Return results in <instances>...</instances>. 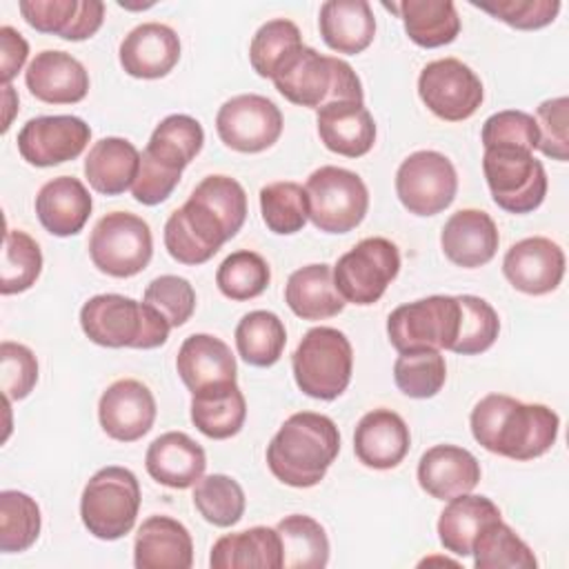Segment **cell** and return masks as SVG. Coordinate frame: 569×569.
Here are the masks:
<instances>
[{"instance_id":"obj_21","label":"cell","mask_w":569,"mask_h":569,"mask_svg":"<svg viewBox=\"0 0 569 569\" xmlns=\"http://www.w3.org/2000/svg\"><path fill=\"white\" fill-rule=\"evenodd\" d=\"M411 447V433L400 413L373 409L365 413L353 431V453L369 469L398 467Z\"/></svg>"},{"instance_id":"obj_20","label":"cell","mask_w":569,"mask_h":569,"mask_svg":"<svg viewBox=\"0 0 569 569\" xmlns=\"http://www.w3.org/2000/svg\"><path fill=\"white\" fill-rule=\"evenodd\" d=\"M31 96L49 104H76L89 91V73L84 64L67 51L44 49L36 53L24 71Z\"/></svg>"},{"instance_id":"obj_47","label":"cell","mask_w":569,"mask_h":569,"mask_svg":"<svg viewBox=\"0 0 569 569\" xmlns=\"http://www.w3.org/2000/svg\"><path fill=\"white\" fill-rule=\"evenodd\" d=\"M456 298L460 302V325L456 342L449 351L460 356H476L487 351L500 333V318L496 309L485 298L471 293Z\"/></svg>"},{"instance_id":"obj_12","label":"cell","mask_w":569,"mask_h":569,"mask_svg":"<svg viewBox=\"0 0 569 569\" xmlns=\"http://www.w3.org/2000/svg\"><path fill=\"white\" fill-rule=\"evenodd\" d=\"M458 191L453 162L431 149L409 153L396 171V193L413 216H436L445 211Z\"/></svg>"},{"instance_id":"obj_36","label":"cell","mask_w":569,"mask_h":569,"mask_svg":"<svg viewBox=\"0 0 569 569\" xmlns=\"http://www.w3.org/2000/svg\"><path fill=\"white\" fill-rule=\"evenodd\" d=\"M396 7L409 40L418 47H445L460 33V16L451 0H405Z\"/></svg>"},{"instance_id":"obj_17","label":"cell","mask_w":569,"mask_h":569,"mask_svg":"<svg viewBox=\"0 0 569 569\" xmlns=\"http://www.w3.org/2000/svg\"><path fill=\"white\" fill-rule=\"evenodd\" d=\"M98 418L109 438L136 442L153 427L156 398L151 389L136 378L116 380L100 396Z\"/></svg>"},{"instance_id":"obj_24","label":"cell","mask_w":569,"mask_h":569,"mask_svg":"<svg viewBox=\"0 0 569 569\" xmlns=\"http://www.w3.org/2000/svg\"><path fill=\"white\" fill-rule=\"evenodd\" d=\"M18 9L36 31L73 42L91 38L104 20V4L98 0H22Z\"/></svg>"},{"instance_id":"obj_41","label":"cell","mask_w":569,"mask_h":569,"mask_svg":"<svg viewBox=\"0 0 569 569\" xmlns=\"http://www.w3.org/2000/svg\"><path fill=\"white\" fill-rule=\"evenodd\" d=\"M42 516L38 502L16 489L0 493V551L20 553L27 551L40 536Z\"/></svg>"},{"instance_id":"obj_16","label":"cell","mask_w":569,"mask_h":569,"mask_svg":"<svg viewBox=\"0 0 569 569\" xmlns=\"http://www.w3.org/2000/svg\"><path fill=\"white\" fill-rule=\"evenodd\" d=\"M91 140V127L78 116H38L18 131V151L33 167H53L78 158Z\"/></svg>"},{"instance_id":"obj_37","label":"cell","mask_w":569,"mask_h":569,"mask_svg":"<svg viewBox=\"0 0 569 569\" xmlns=\"http://www.w3.org/2000/svg\"><path fill=\"white\" fill-rule=\"evenodd\" d=\"M202 144V124L187 113H171L160 120V124H156L142 153L162 167L182 173V169L200 153Z\"/></svg>"},{"instance_id":"obj_32","label":"cell","mask_w":569,"mask_h":569,"mask_svg":"<svg viewBox=\"0 0 569 569\" xmlns=\"http://www.w3.org/2000/svg\"><path fill=\"white\" fill-rule=\"evenodd\" d=\"M502 518L496 502L487 496L460 493L447 500L438 518V540L453 556H469L476 536L493 520Z\"/></svg>"},{"instance_id":"obj_55","label":"cell","mask_w":569,"mask_h":569,"mask_svg":"<svg viewBox=\"0 0 569 569\" xmlns=\"http://www.w3.org/2000/svg\"><path fill=\"white\" fill-rule=\"evenodd\" d=\"M180 171L167 169L160 162L151 160L147 153H140V169L131 184V196L147 207L160 204L173 193V189L180 182Z\"/></svg>"},{"instance_id":"obj_15","label":"cell","mask_w":569,"mask_h":569,"mask_svg":"<svg viewBox=\"0 0 569 569\" xmlns=\"http://www.w3.org/2000/svg\"><path fill=\"white\" fill-rule=\"evenodd\" d=\"M231 240L222 220L193 196L164 222V247L180 264H202Z\"/></svg>"},{"instance_id":"obj_19","label":"cell","mask_w":569,"mask_h":569,"mask_svg":"<svg viewBox=\"0 0 569 569\" xmlns=\"http://www.w3.org/2000/svg\"><path fill=\"white\" fill-rule=\"evenodd\" d=\"M120 64L131 78H164L180 60V38L162 22H142L120 42Z\"/></svg>"},{"instance_id":"obj_54","label":"cell","mask_w":569,"mask_h":569,"mask_svg":"<svg viewBox=\"0 0 569 569\" xmlns=\"http://www.w3.org/2000/svg\"><path fill=\"white\" fill-rule=\"evenodd\" d=\"M536 127H538V149L551 158L567 162L569 160V100L565 96L540 102L536 109Z\"/></svg>"},{"instance_id":"obj_57","label":"cell","mask_w":569,"mask_h":569,"mask_svg":"<svg viewBox=\"0 0 569 569\" xmlns=\"http://www.w3.org/2000/svg\"><path fill=\"white\" fill-rule=\"evenodd\" d=\"M2 102L7 107V113H4V122H2V133H7L9 124H11V118H13V111L18 107V96L13 91L11 84H2Z\"/></svg>"},{"instance_id":"obj_33","label":"cell","mask_w":569,"mask_h":569,"mask_svg":"<svg viewBox=\"0 0 569 569\" xmlns=\"http://www.w3.org/2000/svg\"><path fill=\"white\" fill-rule=\"evenodd\" d=\"M213 569H280L282 567V540L278 529L251 527L244 531L220 536L209 556Z\"/></svg>"},{"instance_id":"obj_4","label":"cell","mask_w":569,"mask_h":569,"mask_svg":"<svg viewBox=\"0 0 569 569\" xmlns=\"http://www.w3.org/2000/svg\"><path fill=\"white\" fill-rule=\"evenodd\" d=\"M84 336L109 349H156L169 338L171 325L147 302L120 293H98L80 309Z\"/></svg>"},{"instance_id":"obj_38","label":"cell","mask_w":569,"mask_h":569,"mask_svg":"<svg viewBox=\"0 0 569 569\" xmlns=\"http://www.w3.org/2000/svg\"><path fill=\"white\" fill-rule=\"evenodd\" d=\"M282 540L284 569H322L329 562V538L325 527L305 513L284 516L276 525Z\"/></svg>"},{"instance_id":"obj_5","label":"cell","mask_w":569,"mask_h":569,"mask_svg":"<svg viewBox=\"0 0 569 569\" xmlns=\"http://www.w3.org/2000/svg\"><path fill=\"white\" fill-rule=\"evenodd\" d=\"M298 389L316 400H336L351 382L353 349L349 338L333 327H313L291 356Z\"/></svg>"},{"instance_id":"obj_1","label":"cell","mask_w":569,"mask_h":569,"mask_svg":"<svg viewBox=\"0 0 569 569\" xmlns=\"http://www.w3.org/2000/svg\"><path fill=\"white\" fill-rule=\"evenodd\" d=\"M469 425L480 447L522 462L540 458L553 447L560 418L547 405H529L507 393H489L471 409Z\"/></svg>"},{"instance_id":"obj_46","label":"cell","mask_w":569,"mask_h":569,"mask_svg":"<svg viewBox=\"0 0 569 569\" xmlns=\"http://www.w3.org/2000/svg\"><path fill=\"white\" fill-rule=\"evenodd\" d=\"M269 280L271 271L267 260L249 249L229 253L216 271V284L220 293L236 302L258 298L269 287Z\"/></svg>"},{"instance_id":"obj_3","label":"cell","mask_w":569,"mask_h":569,"mask_svg":"<svg viewBox=\"0 0 569 569\" xmlns=\"http://www.w3.org/2000/svg\"><path fill=\"white\" fill-rule=\"evenodd\" d=\"M276 89L293 104L320 109L329 102H362L360 78L349 62L322 56L313 47H298L271 76Z\"/></svg>"},{"instance_id":"obj_50","label":"cell","mask_w":569,"mask_h":569,"mask_svg":"<svg viewBox=\"0 0 569 569\" xmlns=\"http://www.w3.org/2000/svg\"><path fill=\"white\" fill-rule=\"evenodd\" d=\"M142 302L153 307L167 322L173 327H182L196 311V291L187 278L180 276H158L153 278L142 296Z\"/></svg>"},{"instance_id":"obj_39","label":"cell","mask_w":569,"mask_h":569,"mask_svg":"<svg viewBox=\"0 0 569 569\" xmlns=\"http://www.w3.org/2000/svg\"><path fill=\"white\" fill-rule=\"evenodd\" d=\"M287 345L282 320L273 311L256 309L242 316L236 327L238 356L253 367H271L280 360Z\"/></svg>"},{"instance_id":"obj_7","label":"cell","mask_w":569,"mask_h":569,"mask_svg":"<svg viewBox=\"0 0 569 569\" xmlns=\"http://www.w3.org/2000/svg\"><path fill=\"white\" fill-rule=\"evenodd\" d=\"M305 191L309 220L325 233H347L367 216L369 191L356 171L325 164L307 178Z\"/></svg>"},{"instance_id":"obj_51","label":"cell","mask_w":569,"mask_h":569,"mask_svg":"<svg viewBox=\"0 0 569 569\" xmlns=\"http://www.w3.org/2000/svg\"><path fill=\"white\" fill-rule=\"evenodd\" d=\"M480 140L487 147H518L533 153L538 149L536 118L527 111L505 109L489 116L482 124Z\"/></svg>"},{"instance_id":"obj_8","label":"cell","mask_w":569,"mask_h":569,"mask_svg":"<svg viewBox=\"0 0 569 569\" xmlns=\"http://www.w3.org/2000/svg\"><path fill=\"white\" fill-rule=\"evenodd\" d=\"M482 171L493 202L509 213H531L547 196V173L531 151L487 147Z\"/></svg>"},{"instance_id":"obj_44","label":"cell","mask_w":569,"mask_h":569,"mask_svg":"<svg viewBox=\"0 0 569 569\" xmlns=\"http://www.w3.org/2000/svg\"><path fill=\"white\" fill-rule=\"evenodd\" d=\"M393 380L409 398H433L447 380L445 356L438 349L400 351L393 362Z\"/></svg>"},{"instance_id":"obj_9","label":"cell","mask_w":569,"mask_h":569,"mask_svg":"<svg viewBox=\"0 0 569 569\" xmlns=\"http://www.w3.org/2000/svg\"><path fill=\"white\" fill-rule=\"evenodd\" d=\"M89 256L98 271L113 278L140 273L153 256V236L136 213L111 211L102 216L89 236Z\"/></svg>"},{"instance_id":"obj_42","label":"cell","mask_w":569,"mask_h":569,"mask_svg":"<svg viewBox=\"0 0 569 569\" xmlns=\"http://www.w3.org/2000/svg\"><path fill=\"white\" fill-rule=\"evenodd\" d=\"M260 213L269 231L278 236L298 233L309 220L305 187L291 180L264 184L260 189Z\"/></svg>"},{"instance_id":"obj_22","label":"cell","mask_w":569,"mask_h":569,"mask_svg":"<svg viewBox=\"0 0 569 569\" xmlns=\"http://www.w3.org/2000/svg\"><path fill=\"white\" fill-rule=\"evenodd\" d=\"M498 244V227L482 209H460L451 213L440 233L445 256L462 269L487 264L496 256Z\"/></svg>"},{"instance_id":"obj_29","label":"cell","mask_w":569,"mask_h":569,"mask_svg":"<svg viewBox=\"0 0 569 569\" xmlns=\"http://www.w3.org/2000/svg\"><path fill=\"white\" fill-rule=\"evenodd\" d=\"M176 369L184 387L196 393L207 387L236 382V356L211 333H191L178 349Z\"/></svg>"},{"instance_id":"obj_48","label":"cell","mask_w":569,"mask_h":569,"mask_svg":"<svg viewBox=\"0 0 569 569\" xmlns=\"http://www.w3.org/2000/svg\"><path fill=\"white\" fill-rule=\"evenodd\" d=\"M302 47L300 29L287 18H273L264 22L251 38L249 60L260 78H271L289 53Z\"/></svg>"},{"instance_id":"obj_30","label":"cell","mask_w":569,"mask_h":569,"mask_svg":"<svg viewBox=\"0 0 569 569\" xmlns=\"http://www.w3.org/2000/svg\"><path fill=\"white\" fill-rule=\"evenodd\" d=\"M318 27L325 44L347 56L362 53L376 36V18L367 0H327Z\"/></svg>"},{"instance_id":"obj_6","label":"cell","mask_w":569,"mask_h":569,"mask_svg":"<svg viewBox=\"0 0 569 569\" xmlns=\"http://www.w3.org/2000/svg\"><path fill=\"white\" fill-rule=\"evenodd\" d=\"M140 511V485L131 469L109 465L98 469L82 489L80 518L100 540L127 536Z\"/></svg>"},{"instance_id":"obj_31","label":"cell","mask_w":569,"mask_h":569,"mask_svg":"<svg viewBox=\"0 0 569 569\" xmlns=\"http://www.w3.org/2000/svg\"><path fill=\"white\" fill-rule=\"evenodd\" d=\"M140 169V151L127 138L109 136L93 142L84 158V176L93 191L118 196L131 189Z\"/></svg>"},{"instance_id":"obj_49","label":"cell","mask_w":569,"mask_h":569,"mask_svg":"<svg viewBox=\"0 0 569 569\" xmlns=\"http://www.w3.org/2000/svg\"><path fill=\"white\" fill-rule=\"evenodd\" d=\"M196 200L207 204L227 227L229 236L233 238L247 218V193L242 184L231 176H207L202 178L196 189L191 191Z\"/></svg>"},{"instance_id":"obj_35","label":"cell","mask_w":569,"mask_h":569,"mask_svg":"<svg viewBox=\"0 0 569 569\" xmlns=\"http://www.w3.org/2000/svg\"><path fill=\"white\" fill-rule=\"evenodd\" d=\"M247 418V400L236 382L200 389L191 393V422L211 440L236 436Z\"/></svg>"},{"instance_id":"obj_53","label":"cell","mask_w":569,"mask_h":569,"mask_svg":"<svg viewBox=\"0 0 569 569\" xmlns=\"http://www.w3.org/2000/svg\"><path fill=\"white\" fill-rule=\"evenodd\" d=\"M38 382V360L33 351L20 342L4 340L0 345V387L4 398L22 400Z\"/></svg>"},{"instance_id":"obj_28","label":"cell","mask_w":569,"mask_h":569,"mask_svg":"<svg viewBox=\"0 0 569 569\" xmlns=\"http://www.w3.org/2000/svg\"><path fill=\"white\" fill-rule=\"evenodd\" d=\"M144 467L156 482L171 489H187L204 476L207 456L184 431H167L149 445Z\"/></svg>"},{"instance_id":"obj_45","label":"cell","mask_w":569,"mask_h":569,"mask_svg":"<svg viewBox=\"0 0 569 569\" xmlns=\"http://www.w3.org/2000/svg\"><path fill=\"white\" fill-rule=\"evenodd\" d=\"M42 271V251L40 244L20 229L4 231L2 244V276H0V293H22L31 289Z\"/></svg>"},{"instance_id":"obj_56","label":"cell","mask_w":569,"mask_h":569,"mask_svg":"<svg viewBox=\"0 0 569 569\" xmlns=\"http://www.w3.org/2000/svg\"><path fill=\"white\" fill-rule=\"evenodd\" d=\"M29 44L22 38L20 31L4 24L0 27V71H2V84H9L22 64L27 62Z\"/></svg>"},{"instance_id":"obj_27","label":"cell","mask_w":569,"mask_h":569,"mask_svg":"<svg viewBox=\"0 0 569 569\" xmlns=\"http://www.w3.org/2000/svg\"><path fill=\"white\" fill-rule=\"evenodd\" d=\"M93 209L89 189L73 176H58L44 182L36 196L40 224L58 238L76 236L87 224Z\"/></svg>"},{"instance_id":"obj_11","label":"cell","mask_w":569,"mask_h":569,"mask_svg":"<svg viewBox=\"0 0 569 569\" xmlns=\"http://www.w3.org/2000/svg\"><path fill=\"white\" fill-rule=\"evenodd\" d=\"M400 271L398 247L380 236L360 240L333 267V284L345 302L367 307L382 298Z\"/></svg>"},{"instance_id":"obj_43","label":"cell","mask_w":569,"mask_h":569,"mask_svg":"<svg viewBox=\"0 0 569 569\" xmlns=\"http://www.w3.org/2000/svg\"><path fill=\"white\" fill-rule=\"evenodd\" d=\"M193 507L213 527H233L244 513V491L238 480L224 473L202 476L193 485Z\"/></svg>"},{"instance_id":"obj_26","label":"cell","mask_w":569,"mask_h":569,"mask_svg":"<svg viewBox=\"0 0 569 569\" xmlns=\"http://www.w3.org/2000/svg\"><path fill=\"white\" fill-rule=\"evenodd\" d=\"M320 142L345 158H360L376 142V122L365 102H329L316 113Z\"/></svg>"},{"instance_id":"obj_14","label":"cell","mask_w":569,"mask_h":569,"mask_svg":"<svg viewBox=\"0 0 569 569\" xmlns=\"http://www.w3.org/2000/svg\"><path fill=\"white\" fill-rule=\"evenodd\" d=\"M216 131L229 149L260 153L278 142L282 113L276 102L260 93H240L218 109Z\"/></svg>"},{"instance_id":"obj_23","label":"cell","mask_w":569,"mask_h":569,"mask_svg":"<svg viewBox=\"0 0 569 569\" xmlns=\"http://www.w3.org/2000/svg\"><path fill=\"white\" fill-rule=\"evenodd\" d=\"M480 473L478 458L458 445H436L418 462V485L436 500H451L473 491Z\"/></svg>"},{"instance_id":"obj_13","label":"cell","mask_w":569,"mask_h":569,"mask_svg":"<svg viewBox=\"0 0 569 569\" xmlns=\"http://www.w3.org/2000/svg\"><path fill=\"white\" fill-rule=\"evenodd\" d=\"M418 96L440 120L460 122L478 111L485 89L469 64L458 58H440L422 67L418 76Z\"/></svg>"},{"instance_id":"obj_34","label":"cell","mask_w":569,"mask_h":569,"mask_svg":"<svg viewBox=\"0 0 569 569\" xmlns=\"http://www.w3.org/2000/svg\"><path fill=\"white\" fill-rule=\"evenodd\" d=\"M284 302L302 320H325L345 309L333 284V269L325 262L296 269L284 284Z\"/></svg>"},{"instance_id":"obj_40","label":"cell","mask_w":569,"mask_h":569,"mask_svg":"<svg viewBox=\"0 0 569 569\" xmlns=\"http://www.w3.org/2000/svg\"><path fill=\"white\" fill-rule=\"evenodd\" d=\"M476 569H536L538 560L529 545L502 518L489 522L471 547Z\"/></svg>"},{"instance_id":"obj_52","label":"cell","mask_w":569,"mask_h":569,"mask_svg":"<svg viewBox=\"0 0 569 569\" xmlns=\"http://www.w3.org/2000/svg\"><path fill=\"white\" fill-rule=\"evenodd\" d=\"M471 4L493 16L496 20L522 31L542 29L551 24L560 11L558 0H491V2L471 0Z\"/></svg>"},{"instance_id":"obj_2","label":"cell","mask_w":569,"mask_h":569,"mask_svg":"<svg viewBox=\"0 0 569 569\" xmlns=\"http://www.w3.org/2000/svg\"><path fill=\"white\" fill-rule=\"evenodd\" d=\"M338 451L336 422L325 413L298 411L282 422L267 445V465L282 485L309 489L327 476Z\"/></svg>"},{"instance_id":"obj_10","label":"cell","mask_w":569,"mask_h":569,"mask_svg":"<svg viewBox=\"0 0 569 569\" xmlns=\"http://www.w3.org/2000/svg\"><path fill=\"white\" fill-rule=\"evenodd\" d=\"M460 325V302L456 296H429L396 307L387 318L391 347L409 349H451Z\"/></svg>"},{"instance_id":"obj_18","label":"cell","mask_w":569,"mask_h":569,"mask_svg":"<svg viewBox=\"0 0 569 569\" xmlns=\"http://www.w3.org/2000/svg\"><path fill=\"white\" fill-rule=\"evenodd\" d=\"M502 273L513 289L529 296H545L562 282L565 251L545 236L522 238L507 249Z\"/></svg>"},{"instance_id":"obj_25","label":"cell","mask_w":569,"mask_h":569,"mask_svg":"<svg viewBox=\"0 0 569 569\" xmlns=\"http://www.w3.org/2000/svg\"><path fill=\"white\" fill-rule=\"evenodd\" d=\"M138 569H189L193 565V540L189 529L171 516H149L133 542Z\"/></svg>"}]
</instances>
